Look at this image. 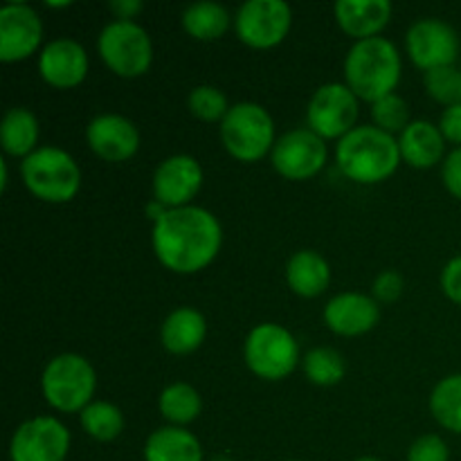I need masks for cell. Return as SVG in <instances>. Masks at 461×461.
I'll use <instances>...</instances> for the list:
<instances>
[{"instance_id": "6da1fadb", "label": "cell", "mask_w": 461, "mask_h": 461, "mask_svg": "<svg viewBox=\"0 0 461 461\" xmlns=\"http://www.w3.org/2000/svg\"><path fill=\"white\" fill-rule=\"evenodd\" d=\"M153 252L162 266L180 275L207 268L216 259L223 241L219 219L205 207L187 205L167 210L153 223Z\"/></svg>"}, {"instance_id": "7a4b0ae2", "label": "cell", "mask_w": 461, "mask_h": 461, "mask_svg": "<svg viewBox=\"0 0 461 461\" xmlns=\"http://www.w3.org/2000/svg\"><path fill=\"white\" fill-rule=\"evenodd\" d=\"M399 140L374 124H360L340 138L336 162L342 174L360 185L387 180L401 165Z\"/></svg>"}, {"instance_id": "3957f363", "label": "cell", "mask_w": 461, "mask_h": 461, "mask_svg": "<svg viewBox=\"0 0 461 461\" xmlns=\"http://www.w3.org/2000/svg\"><path fill=\"white\" fill-rule=\"evenodd\" d=\"M347 86L356 97L378 102L394 93L401 81V54L385 36L356 41L345 59Z\"/></svg>"}, {"instance_id": "277c9868", "label": "cell", "mask_w": 461, "mask_h": 461, "mask_svg": "<svg viewBox=\"0 0 461 461\" xmlns=\"http://www.w3.org/2000/svg\"><path fill=\"white\" fill-rule=\"evenodd\" d=\"M21 176L25 187L45 203L72 201L81 185L79 165L59 147H39L23 158Z\"/></svg>"}, {"instance_id": "5b68a950", "label": "cell", "mask_w": 461, "mask_h": 461, "mask_svg": "<svg viewBox=\"0 0 461 461\" xmlns=\"http://www.w3.org/2000/svg\"><path fill=\"white\" fill-rule=\"evenodd\" d=\"M97 376L84 356L61 354L54 356L43 369L41 390L45 401L59 412H81L93 403Z\"/></svg>"}, {"instance_id": "8992f818", "label": "cell", "mask_w": 461, "mask_h": 461, "mask_svg": "<svg viewBox=\"0 0 461 461\" xmlns=\"http://www.w3.org/2000/svg\"><path fill=\"white\" fill-rule=\"evenodd\" d=\"M221 140L230 156L257 162L275 147V122L261 104L239 102L221 122Z\"/></svg>"}, {"instance_id": "52a82bcc", "label": "cell", "mask_w": 461, "mask_h": 461, "mask_svg": "<svg viewBox=\"0 0 461 461\" xmlns=\"http://www.w3.org/2000/svg\"><path fill=\"white\" fill-rule=\"evenodd\" d=\"M243 358L255 376L264 381H282L295 369L300 360V345L282 324L264 322L248 333Z\"/></svg>"}, {"instance_id": "ba28073f", "label": "cell", "mask_w": 461, "mask_h": 461, "mask_svg": "<svg viewBox=\"0 0 461 461\" xmlns=\"http://www.w3.org/2000/svg\"><path fill=\"white\" fill-rule=\"evenodd\" d=\"M97 48L104 63L126 79L144 75L153 61L151 36L135 21L108 23L99 34Z\"/></svg>"}, {"instance_id": "9c48e42d", "label": "cell", "mask_w": 461, "mask_h": 461, "mask_svg": "<svg viewBox=\"0 0 461 461\" xmlns=\"http://www.w3.org/2000/svg\"><path fill=\"white\" fill-rule=\"evenodd\" d=\"M356 120H358V97L349 86L338 81L320 86L306 108L309 129L322 140L345 138L349 131L356 129Z\"/></svg>"}, {"instance_id": "30bf717a", "label": "cell", "mask_w": 461, "mask_h": 461, "mask_svg": "<svg viewBox=\"0 0 461 461\" xmlns=\"http://www.w3.org/2000/svg\"><path fill=\"white\" fill-rule=\"evenodd\" d=\"M293 12L284 0H248L234 18L237 36L250 48H273L286 39Z\"/></svg>"}, {"instance_id": "8fae6325", "label": "cell", "mask_w": 461, "mask_h": 461, "mask_svg": "<svg viewBox=\"0 0 461 461\" xmlns=\"http://www.w3.org/2000/svg\"><path fill=\"white\" fill-rule=\"evenodd\" d=\"M70 432L59 419L36 417L16 428L9 444L12 461H66Z\"/></svg>"}, {"instance_id": "7c38bea8", "label": "cell", "mask_w": 461, "mask_h": 461, "mask_svg": "<svg viewBox=\"0 0 461 461\" xmlns=\"http://www.w3.org/2000/svg\"><path fill=\"white\" fill-rule=\"evenodd\" d=\"M405 48H408L410 59L428 72L437 68H448L457 61L459 39L457 32L448 23L439 18H421L410 25Z\"/></svg>"}, {"instance_id": "4fadbf2b", "label": "cell", "mask_w": 461, "mask_h": 461, "mask_svg": "<svg viewBox=\"0 0 461 461\" xmlns=\"http://www.w3.org/2000/svg\"><path fill=\"white\" fill-rule=\"evenodd\" d=\"M273 167L288 180L313 178L327 162V144L311 129L288 131L275 142Z\"/></svg>"}, {"instance_id": "5bb4252c", "label": "cell", "mask_w": 461, "mask_h": 461, "mask_svg": "<svg viewBox=\"0 0 461 461\" xmlns=\"http://www.w3.org/2000/svg\"><path fill=\"white\" fill-rule=\"evenodd\" d=\"M43 39V23L27 3H7L0 9V61H23L36 52Z\"/></svg>"}, {"instance_id": "9a60e30c", "label": "cell", "mask_w": 461, "mask_h": 461, "mask_svg": "<svg viewBox=\"0 0 461 461\" xmlns=\"http://www.w3.org/2000/svg\"><path fill=\"white\" fill-rule=\"evenodd\" d=\"M203 185V169L187 153H176L162 160L153 174V201L169 210L187 207Z\"/></svg>"}, {"instance_id": "2e32d148", "label": "cell", "mask_w": 461, "mask_h": 461, "mask_svg": "<svg viewBox=\"0 0 461 461\" xmlns=\"http://www.w3.org/2000/svg\"><path fill=\"white\" fill-rule=\"evenodd\" d=\"M86 142L108 162H124L140 149V131L131 120L117 113H102L86 126Z\"/></svg>"}, {"instance_id": "e0dca14e", "label": "cell", "mask_w": 461, "mask_h": 461, "mask_svg": "<svg viewBox=\"0 0 461 461\" xmlns=\"http://www.w3.org/2000/svg\"><path fill=\"white\" fill-rule=\"evenodd\" d=\"M39 72L54 88H75L88 75V54L75 39H54L39 57Z\"/></svg>"}, {"instance_id": "ac0fdd59", "label": "cell", "mask_w": 461, "mask_h": 461, "mask_svg": "<svg viewBox=\"0 0 461 461\" xmlns=\"http://www.w3.org/2000/svg\"><path fill=\"white\" fill-rule=\"evenodd\" d=\"M378 318V302L363 293H340L324 306V324L338 336H363L376 327Z\"/></svg>"}, {"instance_id": "d6986e66", "label": "cell", "mask_w": 461, "mask_h": 461, "mask_svg": "<svg viewBox=\"0 0 461 461\" xmlns=\"http://www.w3.org/2000/svg\"><path fill=\"white\" fill-rule=\"evenodd\" d=\"M338 25L356 41L374 39L390 23V0H338L333 5Z\"/></svg>"}, {"instance_id": "ffe728a7", "label": "cell", "mask_w": 461, "mask_h": 461, "mask_svg": "<svg viewBox=\"0 0 461 461\" xmlns=\"http://www.w3.org/2000/svg\"><path fill=\"white\" fill-rule=\"evenodd\" d=\"M401 158L417 169L435 167L444 158L446 138L439 126L428 120L410 122L408 129L399 138Z\"/></svg>"}, {"instance_id": "44dd1931", "label": "cell", "mask_w": 461, "mask_h": 461, "mask_svg": "<svg viewBox=\"0 0 461 461\" xmlns=\"http://www.w3.org/2000/svg\"><path fill=\"white\" fill-rule=\"evenodd\" d=\"M205 333L207 324L201 311L192 309V306H180V309L171 311L162 322L160 340L169 354L187 356L203 345Z\"/></svg>"}, {"instance_id": "7402d4cb", "label": "cell", "mask_w": 461, "mask_h": 461, "mask_svg": "<svg viewBox=\"0 0 461 461\" xmlns=\"http://www.w3.org/2000/svg\"><path fill=\"white\" fill-rule=\"evenodd\" d=\"M144 461H203V446L185 428H158L144 444Z\"/></svg>"}, {"instance_id": "603a6c76", "label": "cell", "mask_w": 461, "mask_h": 461, "mask_svg": "<svg viewBox=\"0 0 461 461\" xmlns=\"http://www.w3.org/2000/svg\"><path fill=\"white\" fill-rule=\"evenodd\" d=\"M286 282L300 297H318L329 288L331 268L320 252L300 250L288 259Z\"/></svg>"}, {"instance_id": "cb8c5ba5", "label": "cell", "mask_w": 461, "mask_h": 461, "mask_svg": "<svg viewBox=\"0 0 461 461\" xmlns=\"http://www.w3.org/2000/svg\"><path fill=\"white\" fill-rule=\"evenodd\" d=\"M0 142L9 156L27 158L34 153L36 142H39V120L34 113L23 106L9 108L0 126Z\"/></svg>"}, {"instance_id": "d4e9b609", "label": "cell", "mask_w": 461, "mask_h": 461, "mask_svg": "<svg viewBox=\"0 0 461 461\" xmlns=\"http://www.w3.org/2000/svg\"><path fill=\"white\" fill-rule=\"evenodd\" d=\"M230 12L221 3L212 0H201L185 7L183 27L189 36L198 41H216L230 30Z\"/></svg>"}, {"instance_id": "484cf974", "label": "cell", "mask_w": 461, "mask_h": 461, "mask_svg": "<svg viewBox=\"0 0 461 461\" xmlns=\"http://www.w3.org/2000/svg\"><path fill=\"white\" fill-rule=\"evenodd\" d=\"M158 408H160L162 417L167 421L183 428L187 423L196 421L203 410V401L196 387H192L189 383H174V385L162 390Z\"/></svg>"}, {"instance_id": "4316f807", "label": "cell", "mask_w": 461, "mask_h": 461, "mask_svg": "<svg viewBox=\"0 0 461 461\" xmlns=\"http://www.w3.org/2000/svg\"><path fill=\"white\" fill-rule=\"evenodd\" d=\"M430 412L439 426L461 435V374L441 378L430 394Z\"/></svg>"}, {"instance_id": "83f0119b", "label": "cell", "mask_w": 461, "mask_h": 461, "mask_svg": "<svg viewBox=\"0 0 461 461\" xmlns=\"http://www.w3.org/2000/svg\"><path fill=\"white\" fill-rule=\"evenodd\" d=\"M81 428L97 441H113L124 430V414L108 401H93L81 410Z\"/></svg>"}, {"instance_id": "f1b7e54d", "label": "cell", "mask_w": 461, "mask_h": 461, "mask_svg": "<svg viewBox=\"0 0 461 461\" xmlns=\"http://www.w3.org/2000/svg\"><path fill=\"white\" fill-rule=\"evenodd\" d=\"M304 374L313 385H338L345 378V358L331 347H315L304 356Z\"/></svg>"}, {"instance_id": "f546056e", "label": "cell", "mask_w": 461, "mask_h": 461, "mask_svg": "<svg viewBox=\"0 0 461 461\" xmlns=\"http://www.w3.org/2000/svg\"><path fill=\"white\" fill-rule=\"evenodd\" d=\"M372 120L374 126H378L385 133H403L410 126V106L403 97L396 93L387 95V97L378 99L372 104Z\"/></svg>"}, {"instance_id": "4dcf8cb0", "label": "cell", "mask_w": 461, "mask_h": 461, "mask_svg": "<svg viewBox=\"0 0 461 461\" xmlns=\"http://www.w3.org/2000/svg\"><path fill=\"white\" fill-rule=\"evenodd\" d=\"M187 106L192 111L194 117L203 122H223V117L228 115V111L232 106L228 104L223 90H219L216 86H196V88L189 93Z\"/></svg>"}, {"instance_id": "1f68e13d", "label": "cell", "mask_w": 461, "mask_h": 461, "mask_svg": "<svg viewBox=\"0 0 461 461\" xmlns=\"http://www.w3.org/2000/svg\"><path fill=\"white\" fill-rule=\"evenodd\" d=\"M423 84H426L430 97L446 104V108L461 104V70H457L455 66L428 70L423 75Z\"/></svg>"}, {"instance_id": "d6a6232c", "label": "cell", "mask_w": 461, "mask_h": 461, "mask_svg": "<svg viewBox=\"0 0 461 461\" xmlns=\"http://www.w3.org/2000/svg\"><path fill=\"white\" fill-rule=\"evenodd\" d=\"M408 461H450L448 444L439 435H423L410 446Z\"/></svg>"}, {"instance_id": "836d02e7", "label": "cell", "mask_w": 461, "mask_h": 461, "mask_svg": "<svg viewBox=\"0 0 461 461\" xmlns=\"http://www.w3.org/2000/svg\"><path fill=\"white\" fill-rule=\"evenodd\" d=\"M374 300L376 302H394L399 300L403 293V277L396 270H383L376 279H374Z\"/></svg>"}, {"instance_id": "e575fe53", "label": "cell", "mask_w": 461, "mask_h": 461, "mask_svg": "<svg viewBox=\"0 0 461 461\" xmlns=\"http://www.w3.org/2000/svg\"><path fill=\"white\" fill-rule=\"evenodd\" d=\"M441 178H444L446 189L461 201V147L453 149L446 156L444 167H441Z\"/></svg>"}, {"instance_id": "d590c367", "label": "cell", "mask_w": 461, "mask_h": 461, "mask_svg": "<svg viewBox=\"0 0 461 461\" xmlns=\"http://www.w3.org/2000/svg\"><path fill=\"white\" fill-rule=\"evenodd\" d=\"M441 288L450 302L461 304V255L450 259L441 270Z\"/></svg>"}, {"instance_id": "8d00e7d4", "label": "cell", "mask_w": 461, "mask_h": 461, "mask_svg": "<svg viewBox=\"0 0 461 461\" xmlns=\"http://www.w3.org/2000/svg\"><path fill=\"white\" fill-rule=\"evenodd\" d=\"M439 129L448 142L459 144L461 147V104L448 106L444 113H441Z\"/></svg>"}, {"instance_id": "74e56055", "label": "cell", "mask_w": 461, "mask_h": 461, "mask_svg": "<svg viewBox=\"0 0 461 461\" xmlns=\"http://www.w3.org/2000/svg\"><path fill=\"white\" fill-rule=\"evenodd\" d=\"M111 12L115 14L117 21H131L135 14L142 12V3L140 0H113Z\"/></svg>"}, {"instance_id": "f35d334b", "label": "cell", "mask_w": 461, "mask_h": 461, "mask_svg": "<svg viewBox=\"0 0 461 461\" xmlns=\"http://www.w3.org/2000/svg\"><path fill=\"white\" fill-rule=\"evenodd\" d=\"M0 169H3V180H0V187H7V180H9V171H7V162L0 160Z\"/></svg>"}, {"instance_id": "ab89813d", "label": "cell", "mask_w": 461, "mask_h": 461, "mask_svg": "<svg viewBox=\"0 0 461 461\" xmlns=\"http://www.w3.org/2000/svg\"><path fill=\"white\" fill-rule=\"evenodd\" d=\"M210 461H234V459H230L228 455H216V457H212Z\"/></svg>"}, {"instance_id": "60d3db41", "label": "cell", "mask_w": 461, "mask_h": 461, "mask_svg": "<svg viewBox=\"0 0 461 461\" xmlns=\"http://www.w3.org/2000/svg\"><path fill=\"white\" fill-rule=\"evenodd\" d=\"M70 3H48V7H68Z\"/></svg>"}, {"instance_id": "b9f144b4", "label": "cell", "mask_w": 461, "mask_h": 461, "mask_svg": "<svg viewBox=\"0 0 461 461\" xmlns=\"http://www.w3.org/2000/svg\"><path fill=\"white\" fill-rule=\"evenodd\" d=\"M356 461H383V459H376V457H360V459H356Z\"/></svg>"}]
</instances>
